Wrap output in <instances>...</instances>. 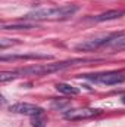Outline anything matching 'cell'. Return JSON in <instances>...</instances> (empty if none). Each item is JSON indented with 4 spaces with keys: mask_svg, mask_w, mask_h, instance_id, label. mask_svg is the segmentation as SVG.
<instances>
[{
    "mask_svg": "<svg viewBox=\"0 0 125 127\" xmlns=\"http://www.w3.org/2000/svg\"><path fill=\"white\" fill-rule=\"evenodd\" d=\"M77 62H83V59H74V61H65V62H58V64H44V65H31V66H25V68H18L15 71H4L0 74V81H9L18 77H24V75H43V74H52V72H58L62 71L68 66H72Z\"/></svg>",
    "mask_w": 125,
    "mask_h": 127,
    "instance_id": "1",
    "label": "cell"
},
{
    "mask_svg": "<svg viewBox=\"0 0 125 127\" xmlns=\"http://www.w3.org/2000/svg\"><path fill=\"white\" fill-rule=\"evenodd\" d=\"M78 6L65 4V6H53V7H41L28 12L24 19L25 21H63L69 19L78 12Z\"/></svg>",
    "mask_w": 125,
    "mask_h": 127,
    "instance_id": "2",
    "label": "cell"
},
{
    "mask_svg": "<svg viewBox=\"0 0 125 127\" xmlns=\"http://www.w3.org/2000/svg\"><path fill=\"white\" fill-rule=\"evenodd\" d=\"M124 35V32H115V34H104V35H100V37H94V38H88V40H84L81 43H78L75 46L77 50H83V52H93L97 50L99 47L104 46V44H110L115 38Z\"/></svg>",
    "mask_w": 125,
    "mask_h": 127,
    "instance_id": "3",
    "label": "cell"
},
{
    "mask_svg": "<svg viewBox=\"0 0 125 127\" xmlns=\"http://www.w3.org/2000/svg\"><path fill=\"white\" fill-rule=\"evenodd\" d=\"M85 77L94 83H100V84H106V86H115V84H121L125 81L124 74L115 72V71L102 72V74H87Z\"/></svg>",
    "mask_w": 125,
    "mask_h": 127,
    "instance_id": "4",
    "label": "cell"
},
{
    "mask_svg": "<svg viewBox=\"0 0 125 127\" xmlns=\"http://www.w3.org/2000/svg\"><path fill=\"white\" fill-rule=\"evenodd\" d=\"M9 111L10 112H15V114H24V115H41L43 114V108H40L38 105H34V103H28V102H18V103H13L9 106Z\"/></svg>",
    "mask_w": 125,
    "mask_h": 127,
    "instance_id": "5",
    "label": "cell"
},
{
    "mask_svg": "<svg viewBox=\"0 0 125 127\" xmlns=\"http://www.w3.org/2000/svg\"><path fill=\"white\" fill-rule=\"evenodd\" d=\"M100 111L93 109V108H78V109H69L65 112V118L71 120V121H78V120H85V118H91L94 115H97Z\"/></svg>",
    "mask_w": 125,
    "mask_h": 127,
    "instance_id": "6",
    "label": "cell"
},
{
    "mask_svg": "<svg viewBox=\"0 0 125 127\" xmlns=\"http://www.w3.org/2000/svg\"><path fill=\"white\" fill-rule=\"evenodd\" d=\"M125 12L124 10H118V9H113V10H107L104 13H100L97 16H94L93 19L97 22H103V21H112V19H118L121 16H124Z\"/></svg>",
    "mask_w": 125,
    "mask_h": 127,
    "instance_id": "7",
    "label": "cell"
},
{
    "mask_svg": "<svg viewBox=\"0 0 125 127\" xmlns=\"http://www.w3.org/2000/svg\"><path fill=\"white\" fill-rule=\"evenodd\" d=\"M12 59H52L50 55L43 53H30V55H12V56H1V61H12Z\"/></svg>",
    "mask_w": 125,
    "mask_h": 127,
    "instance_id": "8",
    "label": "cell"
},
{
    "mask_svg": "<svg viewBox=\"0 0 125 127\" xmlns=\"http://www.w3.org/2000/svg\"><path fill=\"white\" fill-rule=\"evenodd\" d=\"M56 90L63 93V95H69V96L80 95V89L78 87H74L72 84H66V83H58L56 84Z\"/></svg>",
    "mask_w": 125,
    "mask_h": 127,
    "instance_id": "9",
    "label": "cell"
},
{
    "mask_svg": "<svg viewBox=\"0 0 125 127\" xmlns=\"http://www.w3.org/2000/svg\"><path fill=\"white\" fill-rule=\"evenodd\" d=\"M34 28V24H12V25H3V30H30Z\"/></svg>",
    "mask_w": 125,
    "mask_h": 127,
    "instance_id": "10",
    "label": "cell"
},
{
    "mask_svg": "<svg viewBox=\"0 0 125 127\" xmlns=\"http://www.w3.org/2000/svg\"><path fill=\"white\" fill-rule=\"evenodd\" d=\"M110 46H112V49L113 50H125V37H118V38H115L112 43H110Z\"/></svg>",
    "mask_w": 125,
    "mask_h": 127,
    "instance_id": "11",
    "label": "cell"
},
{
    "mask_svg": "<svg viewBox=\"0 0 125 127\" xmlns=\"http://www.w3.org/2000/svg\"><path fill=\"white\" fill-rule=\"evenodd\" d=\"M32 126L34 127H44L46 126V120L41 118L40 115H35V118L32 120Z\"/></svg>",
    "mask_w": 125,
    "mask_h": 127,
    "instance_id": "12",
    "label": "cell"
},
{
    "mask_svg": "<svg viewBox=\"0 0 125 127\" xmlns=\"http://www.w3.org/2000/svg\"><path fill=\"white\" fill-rule=\"evenodd\" d=\"M122 102H124V103H125V96H124V97H122Z\"/></svg>",
    "mask_w": 125,
    "mask_h": 127,
    "instance_id": "13",
    "label": "cell"
}]
</instances>
